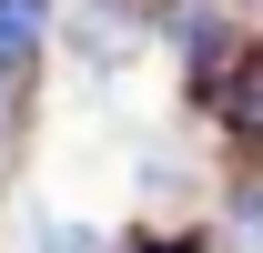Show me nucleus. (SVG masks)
Returning a JSON list of instances; mask_svg holds the SVG:
<instances>
[{"label": "nucleus", "instance_id": "1", "mask_svg": "<svg viewBox=\"0 0 263 253\" xmlns=\"http://www.w3.org/2000/svg\"><path fill=\"white\" fill-rule=\"evenodd\" d=\"M202 101H213V112H223L243 142H263V51H233V61H223V81H213Z\"/></svg>", "mask_w": 263, "mask_h": 253}, {"label": "nucleus", "instance_id": "3", "mask_svg": "<svg viewBox=\"0 0 263 253\" xmlns=\"http://www.w3.org/2000/svg\"><path fill=\"white\" fill-rule=\"evenodd\" d=\"M223 253H263V183L223 192Z\"/></svg>", "mask_w": 263, "mask_h": 253}, {"label": "nucleus", "instance_id": "5", "mask_svg": "<svg viewBox=\"0 0 263 253\" xmlns=\"http://www.w3.org/2000/svg\"><path fill=\"white\" fill-rule=\"evenodd\" d=\"M142 253H172V243H142Z\"/></svg>", "mask_w": 263, "mask_h": 253}, {"label": "nucleus", "instance_id": "4", "mask_svg": "<svg viewBox=\"0 0 263 253\" xmlns=\"http://www.w3.org/2000/svg\"><path fill=\"white\" fill-rule=\"evenodd\" d=\"M51 253H101V243H91V223H51Z\"/></svg>", "mask_w": 263, "mask_h": 253}, {"label": "nucleus", "instance_id": "2", "mask_svg": "<svg viewBox=\"0 0 263 253\" xmlns=\"http://www.w3.org/2000/svg\"><path fill=\"white\" fill-rule=\"evenodd\" d=\"M51 31V0H0V71H21Z\"/></svg>", "mask_w": 263, "mask_h": 253}]
</instances>
